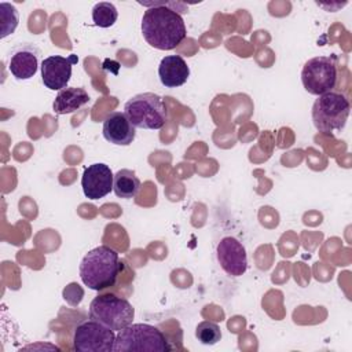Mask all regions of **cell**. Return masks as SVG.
Masks as SVG:
<instances>
[{
    "instance_id": "17",
    "label": "cell",
    "mask_w": 352,
    "mask_h": 352,
    "mask_svg": "<svg viewBox=\"0 0 352 352\" xmlns=\"http://www.w3.org/2000/svg\"><path fill=\"white\" fill-rule=\"evenodd\" d=\"M118 11L110 1H99L92 8V21L99 28H110L116 23Z\"/></svg>"
},
{
    "instance_id": "6",
    "label": "cell",
    "mask_w": 352,
    "mask_h": 352,
    "mask_svg": "<svg viewBox=\"0 0 352 352\" xmlns=\"http://www.w3.org/2000/svg\"><path fill=\"white\" fill-rule=\"evenodd\" d=\"M135 309L126 298L113 293L99 294L89 304V318L110 327L114 331L129 326L133 320Z\"/></svg>"
},
{
    "instance_id": "13",
    "label": "cell",
    "mask_w": 352,
    "mask_h": 352,
    "mask_svg": "<svg viewBox=\"0 0 352 352\" xmlns=\"http://www.w3.org/2000/svg\"><path fill=\"white\" fill-rule=\"evenodd\" d=\"M102 133L107 142L116 146H129L135 139L136 131L125 113L113 111L103 120Z\"/></svg>"
},
{
    "instance_id": "19",
    "label": "cell",
    "mask_w": 352,
    "mask_h": 352,
    "mask_svg": "<svg viewBox=\"0 0 352 352\" xmlns=\"http://www.w3.org/2000/svg\"><path fill=\"white\" fill-rule=\"evenodd\" d=\"M195 337L204 345H214L221 338V330L214 322L204 320L195 327Z\"/></svg>"
},
{
    "instance_id": "8",
    "label": "cell",
    "mask_w": 352,
    "mask_h": 352,
    "mask_svg": "<svg viewBox=\"0 0 352 352\" xmlns=\"http://www.w3.org/2000/svg\"><path fill=\"white\" fill-rule=\"evenodd\" d=\"M114 340V330L89 318L74 329L73 346L78 352H110Z\"/></svg>"
},
{
    "instance_id": "18",
    "label": "cell",
    "mask_w": 352,
    "mask_h": 352,
    "mask_svg": "<svg viewBox=\"0 0 352 352\" xmlns=\"http://www.w3.org/2000/svg\"><path fill=\"white\" fill-rule=\"evenodd\" d=\"M0 21H1V34L0 37L4 38L8 34L14 33L19 22V14L16 8L10 3L0 4Z\"/></svg>"
},
{
    "instance_id": "15",
    "label": "cell",
    "mask_w": 352,
    "mask_h": 352,
    "mask_svg": "<svg viewBox=\"0 0 352 352\" xmlns=\"http://www.w3.org/2000/svg\"><path fill=\"white\" fill-rule=\"evenodd\" d=\"M89 102L88 92L81 87H66L58 92L52 103V109L56 114L74 113Z\"/></svg>"
},
{
    "instance_id": "9",
    "label": "cell",
    "mask_w": 352,
    "mask_h": 352,
    "mask_svg": "<svg viewBox=\"0 0 352 352\" xmlns=\"http://www.w3.org/2000/svg\"><path fill=\"white\" fill-rule=\"evenodd\" d=\"M217 261L230 276H241L248 270V254L245 246L234 236H224L216 248Z\"/></svg>"
},
{
    "instance_id": "7",
    "label": "cell",
    "mask_w": 352,
    "mask_h": 352,
    "mask_svg": "<svg viewBox=\"0 0 352 352\" xmlns=\"http://www.w3.org/2000/svg\"><path fill=\"white\" fill-rule=\"evenodd\" d=\"M301 81L311 95L333 91L337 82V63L334 56H315L308 59L301 70Z\"/></svg>"
},
{
    "instance_id": "14",
    "label": "cell",
    "mask_w": 352,
    "mask_h": 352,
    "mask_svg": "<svg viewBox=\"0 0 352 352\" xmlns=\"http://www.w3.org/2000/svg\"><path fill=\"white\" fill-rule=\"evenodd\" d=\"M158 77L166 88H176L188 80L190 67L180 55H168L160 62Z\"/></svg>"
},
{
    "instance_id": "5",
    "label": "cell",
    "mask_w": 352,
    "mask_h": 352,
    "mask_svg": "<svg viewBox=\"0 0 352 352\" xmlns=\"http://www.w3.org/2000/svg\"><path fill=\"white\" fill-rule=\"evenodd\" d=\"M124 113L135 128L142 129H161L168 120L162 98L154 92L132 96L125 103Z\"/></svg>"
},
{
    "instance_id": "12",
    "label": "cell",
    "mask_w": 352,
    "mask_h": 352,
    "mask_svg": "<svg viewBox=\"0 0 352 352\" xmlns=\"http://www.w3.org/2000/svg\"><path fill=\"white\" fill-rule=\"evenodd\" d=\"M114 175L111 169L102 162H96L85 168L81 177V187L88 199H99L113 190Z\"/></svg>"
},
{
    "instance_id": "4",
    "label": "cell",
    "mask_w": 352,
    "mask_h": 352,
    "mask_svg": "<svg viewBox=\"0 0 352 352\" xmlns=\"http://www.w3.org/2000/svg\"><path fill=\"white\" fill-rule=\"evenodd\" d=\"M351 104L348 98L337 91H330L314 102L312 121L315 128L322 133L341 131L348 120Z\"/></svg>"
},
{
    "instance_id": "11",
    "label": "cell",
    "mask_w": 352,
    "mask_h": 352,
    "mask_svg": "<svg viewBox=\"0 0 352 352\" xmlns=\"http://www.w3.org/2000/svg\"><path fill=\"white\" fill-rule=\"evenodd\" d=\"M40 55L41 52L34 44H18L8 54V70L16 80H29L37 73Z\"/></svg>"
},
{
    "instance_id": "2",
    "label": "cell",
    "mask_w": 352,
    "mask_h": 352,
    "mask_svg": "<svg viewBox=\"0 0 352 352\" xmlns=\"http://www.w3.org/2000/svg\"><path fill=\"white\" fill-rule=\"evenodd\" d=\"M121 271L122 263L118 253L106 245L91 249L80 263L82 283L96 292L114 286Z\"/></svg>"
},
{
    "instance_id": "3",
    "label": "cell",
    "mask_w": 352,
    "mask_h": 352,
    "mask_svg": "<svg viewBox=\"0 0 352 352\" xmlns=\"http://www.w3.org/2000/svg\"><path fill=\"white\" fill-rule=\"evenodd\" d=\"M113 351L166 352L170 351V345L165 334L158 327L147 323H131L129 326L117 331Z\"/></svg>"
},
{
    "instance_id": "10",
    "label": "cell",
    "mask_w": 352,
    "mask_h": 352,
    "mask_svg": "<svg viewBox=\"0 0 352 352\" xmlns=\"http://www.w3.org/2000/svg\"><path fill=\"white\" fill-rule=\"evenodd\" d=\"M78 62L77 55H52L41 62V80L48 89H63L72 77L73 65Z\"/></svg>"
},
{
    "instance_id": "16",
    "label": "cell",
    "mask_w": 352,
    "mask_h": 352,
    "mask_svg": "<svg viewBox=\"0 0 352 352\" xmlns=\"http://www.w3.org/2000/svg\"><path fill=\"white\" fill-rule=\"evenodd\" d=\"M140 188V180L131 169H120L114 175L113 191L120 198H133Z\"/></svg>"
},
{
    "instance_id": "1",
    "label": "cell",
    "mask_w": 352,
    "mask_h": 352,
    "mask_svg": "<svg viewBox=\"0 0 352 352\" xmlns=\"http://www.w3.org/2000/svg\"><path fill=\"white\" fill-rule=\"evenodd\" d=\"M142 33L144 40L154 48L169 51L176 48L187 34L182 15L166 7L157 4L144 11L142 18Z\"/></svg>"
}]
</instances>
